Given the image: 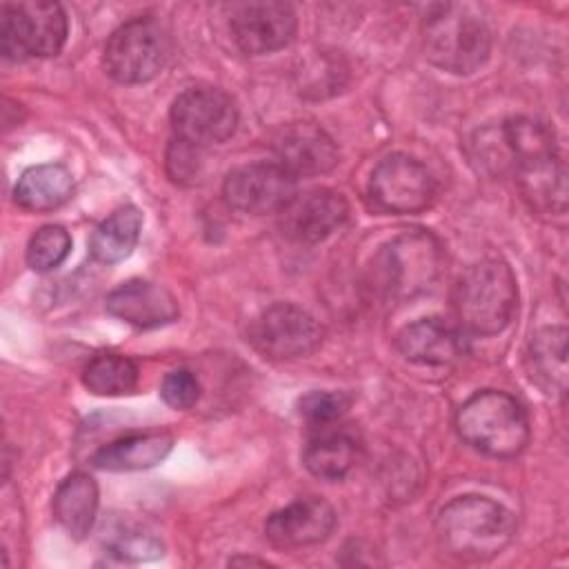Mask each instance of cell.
<instances>
[{"label": "cell", "mask_w": 569, "mask_h": 569, "mask_svg": "<svg viewBox=\"0 0 569 569\" xmlns=\"http://www.w3.org/2000/svg\"><path fill=\"white\" fill-rule=\"evenodd\" d=\"M516 536L513 513L485 496H460L436 518L440 549L460 562H485L502 553Z\"/></svg>", "instance_id": "1"}, {"label": "cell", "mask_w": 569, "mask_h": 569, "mask_svg": "<svg viewBox=\"0 0 569 569\" xmlns=\"http://www.w3.org/2000/svg\"><path fill=\"white\" fill-rule=\"evenodd\" d=\"M442 247L429 231L416 229L391 238L371 260V289L389 302L413 300L433 289L442 273Z\"/></svg>", "instance_id": "2"}, {"label": "cell", "mask_w": 569, "mask_h": 569, "mask_svg": "<svg viewBox=\"0 0 569 569\" xmlns=\"http://www.w3.org/2000/svg\"><path fill=\"white\" fill-rule=\"evenodd\" d=\"M518 307V284L511 267L498 258L469 264L453 287V309L460 327L480 336L507 329Z\"/></svg>", "instance_id": "3"}, {"label": "cell", "mask_w": 569, "mask_h": 569, "mask_svg": "<svg viewBox=\"0 0 569 569\" xmlns=\"http://www.w3.org/2000/svg\"><path fill=\"white\" fill-rule=\"evenodd\" d=\"M458 436L489 458H516L529 442L531 429L522 405L496 389L478 391L456 413Z\"/></svg>", "instance_id": "4"}, {"label": "cell", "mask_w": 569, "mask_h": 569, "mask_svg": "<svg viewBox=\"0 0 569 569\" xmlns=\"http://www.w3.org/2000/svg\"><path fill=\"white\" fill-rule=\"evenodd\" d=\"M489 49L487 22L467 4H438L425 20V58L442 71L473 73L489 58Z\"/></svg>", "instance_id": "5"}, {"label": "cell", "mask_w": 569, "mask_h": 569, "mask_svg": "<svg viewBox=\"0 0 569 569\" xmlns=\"http://www.w3.org/2000/svg\"><path fill=\"white\" fill-rule=\"evenodd\" d=\"M69 33V20L58 2H4L0 9V49L9 60L56 56Z\"/></svg>", "instance_id": "6"}, {"label": "cell", "mask_w": 569, "mask_h": 569, "mask_svg": "<svg viewBox=\"0 0 569 569\" xmlns=\"http://www.w3.org/2000/svg\"><path fill=\"white\" fill-rule=\"evenodd\" d=\"M169 56L162 27L151 18H133L120 24L104 44V71L122 84H140L156 78Z\"/></svg>", "instance_id": "7"}, {"label": "cell", "mask_w": 569, "mask_h": 569, "mask_svg": "<svg viewBox=\"0 0 569 569\" xmlns=\"http://www.w3.org/2000/svg\"><path fill=\"white\" fill-rule=\"evenodd\" d=\"M171 127L176 136L196 147L220 144L238 127L233 98L218 87H191L171 104Z\"/></svg>", "instance_id": "8"}, {"label": "cell", "mask_w": 569, "mask_h": 569, "mask_svg": "<svg viewBox=\"0 0 569 569\" xmlns=\"http://www.w3.org/2000/svg\"><path fill=\"white\" fill-rule=\"evenodd\" d=\"M325 329L302 307L276 302L262 309L249 325L251 345L271 360L309 356L320 347Z\"/></svg>", "instance_id": "9"}, {"label": "cell", "mask_w": 569, "mask_h": 569, "mask_svg": "<svg viewBox=\"0 0 569 569\" xmlns=\"http://www.w3.org/2000/svg\"><path fill=\"white\" fill-rule=\"evenodd\" d=\"M369 196L387 213H420L436 198V180L420 160L407 153H391L373 167Z\"/></svg>", "instance_id": "10"}, {"label": "cell", "mask_w": 569, "mask_h": 569, "mask_svg": "<svg viewBox=\"0 0 569 569\" xmlns=\"http://www.w3.org/2000/svg\"><path fill=\"white\" fill-rule=\"evenodd\" d=\"M296 193V178L278 162H251L233 169L222 184L227 204L236 211L278 213Z\"/></svg>", "instance_id": "11"}, {"label": "cell", "mask_w": 569, "mask_h": 569, "mask_svg": "<svg viewBox=\"0 0 569 569\" xmlns=\"http://www.w3.org/2000/svg\"><path fill=\"white\" fill-rule=\"evenodd\" d=\"M349 207L342 193L313 187L296 191L289 202L278 211V227L282 236L300 244H316L331 236L345 220Z\"/></svg>", "instance_id": "12"}, {"label": "cell", "mask_w": 569, "mask_h": 569, "mask_svg": "<svg viewBox=\"0 0 569 569\" xmlns=\"http://www.w3.org/2000/svg\"><path fill=\"white\" fill-rule=\"evenodd\" d=\"M296 13L284 2H249L233 11L231 33L236 44L251 56L287 47L296 36Z\"/></svg>", "instance_id": "13"}, {"label": "cell", "mask_w": 569, "mask_h": 569, "mask_svg": "<svg viewBox=\"0 0 569 569\" xmlns=\"http://www.w3.org/2000/svg\"><path fill=\"white\" fill-rule=\"evenodd\" d=\"M276 162L293 178L320 176L338 164V147L333 138L313 122L284 124L273 138Z\"/></svg>", "instance_id": "14"}, {"label": "cell", "mask_w": 569, "mask_h": 569, "mask_svg": "<svg viewBox=\"0 0 569 569\" xmlns=\"http://www.w3.org/2000/svg\"><path fill=\"white\" fill-rule=\"evenodd\" d=\"M333 527V507L311 496L273 511L264 522V538L278 549H298L327 540Z\"/></svg>", "instance_id": "15"}, {"label": "cell", "mask_w": 569, "mask_h": 569, "mask_svg": "<svg viewBox=\"0 0 569 569\" xmlns=\"http://www.w3.org/2000/svg\"><path fill=\"white\" fill-rule=\"evenodd\" d=\"M107 311L138 329H156L178 318L180 309L169 289L149 280H127L107 296Z\"/></svg>", "instance_id": "16"}, {"label": "cell", "mask_w": 569, "mask_h": 569, "mask_svg": "<svg viewBox=\"0 0 569 569\" xmlns=\"http://www.w3.org/2000/svg\"><path fill=\"white\" fill-rule=\"evenodd\" d=\"M398 351L416 365L445 367L456 362L462 351V333L440 318H420L405 325L396 336Z\"/></svg>", "instance_id": "17"}, {"label": "cell", "mask_w": 569, "mask_h": 569, "mask_svg": "<svg viewBox=\"0 0 569 569\" xmlns=\"http://www.w3.org/2000/svg\"><path fill=\"white\" fill-rule=\"evenodd\" d=\"M513 178L531 211L551 216L567 211V171L558 151L520 164Z\"/></svg>", "instance_id": "18"}, {"label": "cell", "mask_w": 569, "mask_h": 569, "mask_svg": "<svg viewBox=\"0 0 569 569\" xmlns=\"http://www.w3.org/2000/svg\"><path fill=\"white\" fill-rule=\"evenodd\" d=\"M173 447V438L169 433L151 431V433H133L120 440L100 447L91 462L104 471H138L156 467L167 458Z\"/></svg>", "instance_id": "19"}, {"label": "cell", "mask_w": 569, "mask_h": 569, "mask_svg": "<svg viewBox=\"0 0 569 569\" xmlns=\"http://www.w3.org/2000/svg\"><path fill=\"white\" fill-rule=\"evenodd\" d=\"M527 369L531 380L545 393H565L567 389V329L542 327L527 345Z\"/></svg>", "instance_id": "20"}, {"label": "cell", "mask_w": 569, "mask_h": 569, "mask_svg": "<svg viewBox=\"0 0 569 569\" xmlns=\"http://www.w3.org/2000/svg\"><path fill=\"white\" fill-rule=\"evenodd\" d=\"M73 178L62 164L29 167L16 182L13 200L27 211H53L71 198Z\"/></svg>", "instance_id": "21"}, {"label": "cell", "mask_w": 569, "mask_h": 569, "mask_svg": "<svg viewBox=\"0 0 569 569\" xmlns=\"http://www.w3.org/2000/svg\"><path fill=\"white\" fill-rule=\"evenodd\" d=\"M98 487L87 473L67 476L53 493V516L60 527L73 536L84 538L96 520Z\"/></svg>", "instance_id": "22"}, {"label": "cell", "mask_w": 569, "mask_h": 569, "mask_svg": "<svg viewBox=\"0 0 569 569\" xmlns=\"http://www.w3.org/2000/svg\"><path fill=\"white\" fill-rule=\"evenodd\" d=\"M140 229L142 213L138 211V207L124 204L96 227L89 240V251L98 262L116 264L131 256L138 244Z\"/></svg>", "instance_id": "23"}, {"label": "cell", "mask_w": 569, "mask_h": 569, "mask_svg": "<svg viewBox=\"0 0 569 569\" xmlns=\"http://www.w3.org/2000/svg\"><path fill=\"white\" fill-rule=\"evenodd\" d=\"M356 442L345 433H325L302 451V465L320 480H342L356 465Z\"/></svg>", "instance_id": "24"}, {"label": "cell", "mask_w": 569, "mask_h": 569, "mask_svg": "<svg viewBox=\"0 0 569 569\" xmlns=\"http://www.w3.org/2000/svg\"><path fill=\"white\" fill-rule=\"evenodd\" d=\"M84 387L96 396L131 393L138 385V367L131 358L120 353H98L82 371Z\"/></svg>", "instance_id": "25"}, {"label": "cell", "mask_w": 569, "mask_h": 569, "mask_svg": "<svg viewBox=\"0 0 569 569\" xmlns=\"http://www.w3.org/2000/svg\"><path fill=\"white\" fill-rule=\"evenodd\" d=\"M71 251V236L60 224L40 227L27 244V264L33 271H51L64 262Z\"/></svg>", "instance_id": "26"}, {"label": "cell", "mask_w": 569, "mask_h": 569, "mask_svg": "<svg viewBox=\"0 0 569 569\" xmlns=\"http://www.w3.org/2000/svg\"><path fill=\"white\" fill-rule=\"evenodd\" d=\"M345 78H347L345 67H340L336 58L320 53L302 62V69L298 71V80H300L298 91L309 98H325L340 91V87L345 84Z\"/></svg>", "instance_id": "27"}, {"label": "cell", "mask_w": 569, "mask_h": 569, "mask_svg": "<svg viewBox=\"0 0 569 569\" xmlns=\"http://www.w3.org/2000/svg\"><path fill=\"white\" fill-rule=\"evenodd\" d=\"M109 549L111 553L129 560H149L162 553V545L158 538L131 525H120L109 536Z\"/></svg>", "instance_id": "28"}, {"label": "cell", "mask_w": 569, "mask_h": 569, "mask_svg": "<svg viewBox=\"0 0 569 569\" xmlns=\"http://www.w3.org/2000/svg\"><path fill=\"white\" fill-rule=\"evenodd\" d=\"M351 405L345 391H311L300 398L298 411L311 425H329L338 420Z\"/></svg>", "instance_id": "29"}, {"label": "cell", "mask_w": 569, "mask_h": 569, "mask_svg": "<svg viewBox=\"0 0 569 569\" xmlns=\"http://www.w3.org/2000/svg\"><path fill=\"white\" fill-rule=\"evenodd\" d=\"M200 382L189 369H173L160 382V396L171 409H191L200 398Z\"/></svg>", "instance_id": "30"}, {"label": "cell", "mask_w": 569, "mask_h": 569, "mask_svg": "<svg viewBox=\"0 0 569 569\" xmlns=\"http://www.w3.org/2000/svg\"><path fill=\"white\" fill-rule=\"evenodd\" d=\"M200 149L202 147L189 144L180 138H176L169 144V149H167V171H169L173 182L193 184L196 178H200V171H202Z\"/></svg>", "instance_id": "31"}, {"label": "cell", "mask_w": 569, "mask_h": 569, "mask_svg": "<svg viewBox=\"0 0 569 569\" xmlns=\"http://www.w3.org/2000/svg\"><path fill=\"white\" fill-rule=\"evenodd\" d=\"M229 565H260V567H267L269 562L260 560V558H231Z\"/></svg>", "instance_id": "32"}]
</instances>
